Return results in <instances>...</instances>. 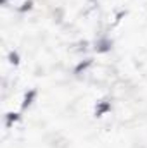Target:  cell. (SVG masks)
I'll return each instance as SVG.
<instances>
[{
	"label": "cell",
	"mask_w": 147,
	"mask_h": 148,
	"mask_svg": "<svg viewBox=\"0 0 147 148\" xmlns=\"http://www.w3.org/2000/svg\"><path fill=\"white\" fill-rule=\"evenodd\" d=\"M33 97H35V91H30L26 97H24V103H23V107H28L30 103H31V100H33Z\"/></svg>",
	"instance_id": "1"
},
{
	"label": "cell",
	"mask_w": 147,
	"mask_h": 148,
	"mask_svg": "<svg viewBox=\"0 0 147 148\" xmlns=\"http://www.w3.org/2000/svg\"><path fill=\"white\" fill-rule=\"evenodd\" d=\"M97 50H99V52H106V50H109V43H107V41H101L99 47H97Z\"/></svg>",
	"instance_id": "2"
},
{
	"label": "cell",
	"mask_w": 147,
	"mask_h": 148,
	"mask_svg": "<svg viewBox=\"0 0 147 148\" xmlns=\"http://www.w3.org/2000/svg\"><path fill=\"white\" fill-rule=\"evenodd\" d=\"M10 62L12 64H17V55L16 53H10Z\"/></svg>",
	"instance_id": "3"
}]
</instances>
